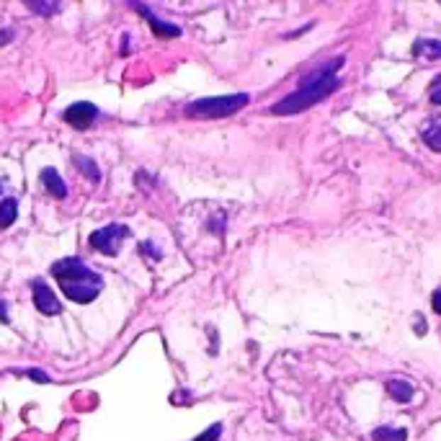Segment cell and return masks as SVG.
<instances>
[{"instance_id":"obj_20","label":"cell","mask_w":441,"mask_h":441,"mask_svg":"<svg viewBox=\"0 0 441 441\" xmlns=\"http://www.w3.org/2000/svg\"><path fill=\"white\" fill-rule=\"evenodd\" d=\"M8 39H11V31H3V34H0V44H6Z\"/></svg>"},{"instance_id":"obj_2","label":"cell","mask_w":441,"mask_h":441,"mask_svg":"<svg viewBox=\"0 0 441 441\" xmlns=\"http://www.w3.org/2000/svg\"><path fill=\"white\" fill-rule=\"evenodd\" d=\"M52 277L60 281L65 297L78 305L93 302L104 289V279L88 269L80 258H62L57 264H52Z\"/></svg>"},{"instance_id":"obj_7","label":"cell","mask_w":441,"mask_h":441,"mask_svg":"<svg viewBox=\"0 0 441 441\" xmlns=\"http://www.w3.org/2000/svg\"><path fill=\"white\" fill-rule=\"evenodd\" d=\"M132 8H137L140 13L145 16L150 21V26H152V31H155V36H160V39H171V36H181V29H178L176 23H168V21H160L157 16L150 13L147 6H140V3H132Z\"/></svg>"},{"instance_id":"obj_1","label":"cell","mask_w":441,"mask_h":441,"mask_svg":"<svg viewBox=\"0 0 441 441\" xmlns=\"http://www.w3.org/2000/svg\"><path fill=\"white\" fill-rule=\"evenodd\" d=\"M341 65H343V57H335L333 62L323 65L318 72L307 75L297 91L289 93L286 99H281L279 104L271 106V114H279V116L299 114V111H307L310 106H315V104H320L323 99H328L335 88L341 86V78L335 75V70H338Z\"/></svg>"},{"instance_id":"obj_16","label":"cell","mask_w":441,"mask_h":441,"mask_svg":"<svg viewBox=\"0 0 441 441\" xmlns=\"http://www.w3.org/2000/svg\"><path fill=\"white\" fill-rule=\"evenodd\" d=\"M220 436H222V426H220V423H214V426H209L204 434H199L194 441H217Z\"/></svg>"},{"instance_id":"obj_4","label":"cell","mask_w":441,"mask_h":441,"mask_svg":"<svg viewBox=\"0 0 441 441\" xmlns=\"http://www.w3.org/2000/svg\"><path fill=\"white\" fill-rule=\"evenodd\" d=\"M127 235H129L127 225L114 222V225H106V228L91 233V245L99 250V253H104V256H116V253H119V245L124 242Z\"/></svg>"},{"instance_id":"obj_12","label":"cell","mask_w":441,"mask_h":441,"mask_svg":"<svg viewBox=\"0 0 441 441\" xmlns=\"http://www.w3.org/2000/svg\"><path fill=\"white\" fill-rule=\"evenodd\" d=\"M406 439H408L406 428H392V426L374 428V434H372V441H406Z\"/></svg>"},{"instance_id":"obj_5","label":"cell","mask_w":441,"mask_h":441,"mask_svg":"<svg viewBox=\"0 0 441 441\" xmlns=\"http://www.w3.org/2000/svg\"><path fill=\"white\" fill-rule=\"evenodd\" d=\"M62 119L75 129H88L93 121L99 119V108L93 106V104H88V101H78V104L65 108Z\"/></svg>"},{"instance_id":"obj_13","label":"cell","mask_w":441,"mask_h":441,"mask_svg":"<svg viewBox=\"0 0 441 441\" xmlns=\"http://www.w3.org/2000/svg\"><path fill=\"white\" fill-rule=\"evenodd\" d=\"M75 168H78L80 173H86L91 181H101V171L96 168V163H93L91 157H80L75 155Z\"/></svg>"},{"instance_id":"obj_14","label":"cell","mask_w":441,"mask_h":441,"mask_svg":"<svg viewBox=\"0 0 441 441\" xmlns=\"http://www.w3.org/2000/svg\"><path fill=\"white\" fill-rule=\"evenodd\" d=\"M423 143L431 150H436V152H441V121L439 124H431V127L423 132Z\"/></svg>"},{"instance_id":"obj_18","label":"cell","mask_w":441,"mask_h":441,"mask_svg":"<svg viewBox=\"0 0 441 441\" xmlns=\"http://www.w3.org/2000/svg\"><path fill=\"white\" fill-rule=\"evenodd\" d=\"M29 377L36 379V382H50V377H47L44 372H39V369H29Z\"/></svg>"},{"instance_id":"obj_19","label":"cell","mask_w":441,"mask_h":441,"mask_svg":"<svg viewBox=\"0 0 441 441\" xmlns=\"http://www.w3.org/2000/svg\"><path fill=\"white\" fill-rule=\"evenodd\" d=\"M431 299H434V310L441 315V289H436V292H434V297H431Z\"/></svg>"},{"instance_id":"obj_11","label":"cell","mask_w":441,"mask_h":441,"mask_svg":"<svg viewBox=\"0 0 441 441\" xmlns=\"http://www.w3.org/2000/svg\"><path fill=\"white\" fill-rule=\"evenodd\" d=\"M16 214H18V204H16V199L0 201V230L11 228V225L16 222Z\"/></svg>"},{"instance_id":"obj_6","label":"cell","mask_w":441,"mask_h":441,"mask_svg":"<svg viewBox=\"0 0 441 441\" xmlns=\"http://www.w3.org/2000/svg\"><path fill=\"white\" fill-rule=\"evenodd\" d=\"M31 292H34V305L36 310L42 315H60L62 313V305H60V299L52 294V289L44 284L42 279H36L34 284H31Z\"/></svg>"},{"instance_id":"obj_15","label":"cell","mask_w":441,"mask_h":441,"mask_svg":"<svg viewBox=\"0 0 441 441\" xmlns=\"http://www.w3.org/2000/svg\"><path fill=\"white\" fill-rule=\"evenodd\" d=\"M26 8H29V11H34V13L55 16L62 6H60V3H34V0H29V3H26Z\"/></svg>"},{"instance_id":"obj_9","label":"cell","mask_w":441,"mask_h":441,"mask_svg":"<svg viewBox=\"0 0 441 441\" xmlns=\"http://www.w3.org/2000/svg\"><path fill=\"white\" fill-rule=\"evenodd\" d=\"M413 57L428 60V62L441 60V42L439 39H418L413 44Z\"/></svg>"},{"instance_id":"obj_3","label":"cell","mask_w":441,"mask_h":441,"mask_svg":"<svg viewBox=\"0 0 441 441\" xmlns=\"http://www.w3.org/2000/svg\"><path fill=\"white\" fill-rule=\"evenodd\" d=\"M250 96L248 93H235V96H212V99H199L186 106V116L191 119H222L240 111L248 106Z\"/></svg>"},{"instance_id":"obj_17","label":"cell","mask_w":441,"mask_h":441,"mask_svg":"<svg viewBox=\"0 0 441 441\" xmlns=\"http://www.w3.org/2000/svg\"><path fill=\"white\" fill-rule=\"evenodd\" d=\"M428 99L434 101L436 106H441V75H436L431 88H428Z\"/></svg>"},{"instance_id":"obj_8","label":"cell","mask_w":441,"mask_h":441,"mask_svg":"<svg viewBox=\"0 0 441 441\" xmlns=\"http://www.w3.org/2000/svg\"><path fill=\"white\" fill-rule=\"evenodd\" d=\"M39 178H42L44 189H47V191H50L55 199H65V196H67V186H65L62 176H60L55 168H44Z\"/></svg>"},{"instance_id":"obj_10","label":"cell","mask_w":441,"mask_h":441,"mask_svg":"<svg viewBox=\"0 0 441 441\" xmlns=\"http://www.w3.org/2000/svg\"><path fill=\"white\" fill-rule=\"evenodd\" d=\"M387 395L398 403H408L413 398V384L406 382V379H390L387 382Z\"/></svg>"}]
</instances>
